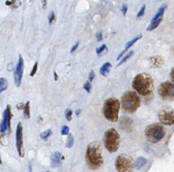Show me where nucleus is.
<instances>
[{"mask_svg": "<svg viewBox=\"0 0 174 172\" xmlns=\"http://www.w3.org/2000/svg\"><path fill=\"white\" fill-rule=\"evenodd\" d=\"M8 81H7L6 79L2 77L0 79V92L2 93L3 91H5L8 88Z\"/></svg>", "mask_w": 174, "mask_h": 172, "instance_id": "aec40b11", "label": "nucleus"}, {"mask_svg": "<svg viewBox=\"0 0 174 172\" xmlns=\"http://www.w3.org/2000/svg\"><path fill=\"white\" fill-rule=\"evenodd\" d=\"M78 46H79V42H77L76 44H74V46H73L72 47H71L70 52H71V53H73V52H74V51L77 50V48H78Z\"/></svg>", "mask_w": 174, "mask_h": 172, "instance_id": "c9c22d12", "label": "nucleus"}, {"mask_svg": "<svg viewBox=\"0 0 174 172\" xmlns=\"http://www.w3.org/2000/svg\"><path fill=\"white\" fill-rule=\"evenodd\" d=\"M132 87L140 96H147L151 94L154 89L153 79L148 73H139L135 77Z\"/></svg>", "mask_w": 174, "mask_h": 172, "instance_id": "f03ea898", "label": "nucleus"}, {"mask_svg": "<svg viewBox=\"0 0 174 172\" xmlns=\"http://www.w3.org/2000/svg\"><path fill=\"white\" fill-rule=\"evenodd\" d=\"M115 167L118 172H133L134 169V161L127 154H122L116 159Z\"/></svg>", "mask_w": 174, "mask_h": 172, "instance_id": "0eeeda50", "label": "nucleus"}, {"mask_svg": "<svg viewBox=\"0 0 174 172\" xmlns=\"http://www.w3.org/2000/svg\"><path fill=\"white\" fill-rule=\"evenodd\" d=\"M65 115H66V117L67 119V121H71V117H72V111L70 109H67L65 111Z\"/></svg>", "mask_w": 174, "mask_h": 172, "instance_id": "393cba45", "label": "nucleus"}, {"mask_svg": "<svg viewBox=\"0 0 174 172\" xmlns=\"http://www.w3.org/2000/svg\"><path fill=\"white\" fill-rule=\"evenodd\" d=\"M104 144L106 150L111 153H116L118 150L121 144V136L114 128H110L105 132Z\"/></svg>", "mask_w": 174, "mask_h": 172, "instance_id": "423d86ee", "label": "nucleus"}, {"mask_svg": "<svg viewBox=\"0 0 174 172\" xmlns=\"http://www.w3.org/2000/svg\"><path fill=\"white\" fill-rule=\"evenodd\" d=\"M158 117L162 124L173 125L174 124V109L169 106H163L159 110Z\"/></svg>", "mask_w": 174, "mask_h": 172, "instance_id": "1a4fd4ad", "label": "nucleus"}, {"mask_svg": "<svg viewBox=\"0 0 174 172\" xmlns=\"http://www.w3.org/2000/svg\"><path fill=\"white\" fill-rule=\"evenodd\" d=\"M24 117L26 119H29L30 118V102L27 101V102L25 104V106H24Z\"/></svg>", "mask_w": 174, "mask_h": 172, "instance_id": "6ab92c4d", "label": "nucleus"}, {"mask_svg": "<svg viewBox=\"0 0 174 172\" xmlns=\"http://www.w3.org/2000/svg\"><path fill=\"white\" fill-rule=\"evenodd\" d=\"M95 77V72L93 71H91V73L89 74V77H88V80H89V81H92L93 80H94V78Z\"/></svg>", "mask_w": 174, "mask_h": 172, "instance_id": "72a5a7b5", "label": "nucleus"}, {"mask_svg": "<svg viewBox=\"0 0 174 172\" xmlns=\"http://www.w3.org/2000/svg\"><path fill=\"white\" fill-rule=\"evenodd\" d=\"M54 80H57L58 76H57V74L56 73V72H54Z\"/></svg>", "mask_w": 174, "mask_h": 172, "instance_id": "79ce46f5", "label": "nucleus"}, {"mask_svg": "<svg viewBox=\"0 0 174 172\" xmlns=\"http://www.w3.org/2000/svg\"><path fill=\"white\" fill-rule=\"evenodd\" d=\"M127 10H128L127 5V4H124L122 7V14H123V16H125L126 14H127Z\"/></svg>", "mask_w": 174, "mask_h": 172, "instance_id": "473e14b6", "label": "nucleus"}, {"mask_svg": "<svg viewBox=\"0 0 174 172\" xmlns=\"http://www.w3.org/2000/svg\"><path fill=\"white\" fill-rule=\"evenodd\" d=\"M11 106L10 105L7 106L4 112L3 113V119L1 123V127H0V132H1V137L6 135L7 131H10V120H11Z\"/></svg>", "mask_w": 174, "mask_h": 172, "instance_id": "9d476101", "label": "nucleus"}, {"mask_svg": "<svg viewBox=\"0 0 174 172\" xmlns=\"http://www.w3.org/2000/svg\"><path fill=\"white\" fill-rule=\"evenodd\" d=\"M134 54V51H133V50H131V51H129V52L128 54H126V55H125V56H124V58H122V60H121L120 61V63H119L118 64L117 67L121 66V65H122V64L125 63V62H126V61H127V60L129 59V58H130V57H131V56H132V55H133V54Z\"/></svg>", "mask_w": 174, "mask_h": 172, "instance_id": "5701e85b", "label": "nucleus"}, {"mask_svg": "<svg viewBox=\"0 0 174 172\" xmlns=\"http://www.w3.org/2000/svg\"><path fill=\"white\" fill-rule=\"evenodd\" d=\"M126 51H127V50L125 49L123 51H121V54H119V55H118V57H117V60H119V59H120L121 58H122V56H123V55L125 54Z\"/></svg>", "mask_w": 174, "mask_h": 172, "instance_id": "4c0bfd02", "label": "nucleus"}, {"mask_svg": "<svg viewBox=\"0 0 174 172\" xmlns=\"http://www.w3.org/2000/svg\"><path fill=\"white\" fill-rule=\"evenodd\" d=\"M142 37V35H139V36L138 37H134V39H132L131 41H129V42H127V43H126L125 45V49L126 50H128L129 47H131V46H132L133 45H134L137 41H138L139 39H141Z\"/></svg>", "mask_w": 174, "mask_h": 172, "instance_id": "412c9836", "label": "nucleus"}, {"mask_svg": "<svg viewBox=\"0 0 174 172\" xmlns=\"http://www.w3.org/2000/svg\"><path fill=\"white\" fill-rule=\"evenodd\" d=\"M24 104H23V103H20V104H19L18 105L16 106V108L17 109H19V110H21L22 109H24Z\"/></svg>", "mask_w": 174, "mask_h": 172, "instance_id": "58836bf2", "label": "nucleus"}, {"mask_svg": "<svg viewBox=\"0 0 174 172\" xmlns=\"http://www.w3.org/2000/svg\"><path fill=\"white\" fill-rule=\"evenodd\" d=\"M145 10H146V5H144V6L142 7L140 10H139V12L138 14V15H137L138 18H140V17H142L143 15L144 14Z\"/></svg>", "mask_w": 174, "mask_h": 172, "instance_id": "7c9ffc66", "label": "nucleus"}, {"mask_svg": "<svg viewBox=\"0 0 174 172\" xmlns=\"http://www.w3.org/2000/svg\"><path fill=\"white\" fill-rule=\"evenodd\" d=\"M158 94L163 100L172 101L174 100V84L169 81L163 82L158 88Z\"/></svg>", "mask_w": 174, "mask_h": 172, "instance_id": "6e6552de", "label": "nucleus"}, {"mask_svg": "<svg viewBox=\"0 0 174 172\" xmlns=\"http://www.w3.org/2000/svg\"><path fill=\"white\" fill-rule=\"evenodd\" d=\"M121 125L122 129H125V131L130 132L133 128V121L131 119L128 118L127 117H124L121 119Z\"/></svg>", "mask_w": 174, "mask_h": 172, "instance_id": "4468645a", "label": "nucleus"}, {"mask_svg": "<svg viewBox=\"0 0 174 172\" xmlns=\"http://www.w3.org/2000/svg\"><path fill=\"white\" fill-rule=\"evenodd\" d=\"M166 7H167L166 4H163L162 6H161V8L159 9L157 12H156V15L154 16V18L152 19L151 22H154V21H155V20H157L159 18H162L163 14H164V12L166 9Z\"/></svg>", "mask_w": 174, "mask_h": 172, "instance_id": "dca6fc26", "label": "nucleus"}, {"mask_svg": "<svg viewBox=\"0 0 174 172\" xmlns=\"http://www.w3.org/2000/svg\"><path fill=\"white\" fill-rule=\"evenodd\" d=\"M61 154L59 152H54L51 156V167L55 168L59 166L61 161Z\"/></svg>", "mask_w": 174, "mask_h": 172, "instance_id": "ddd939ff", "label": "nucleus"}, {"mask_svg": "<svg viewBox=\"0 0 174 172\" xmlns=\"http://www.w3.org/2000/svg\"><path fill=\"white\" fill-rule=\"evenodd\" d=\"M70 132V128L67 125H63L61 129V133L62 135H68Z\"/></svg>", "mask_w": 174, "mask_h": 172, "instance_id": "bb28decb", "label": "nucleus"}, {"mask_svg": "<svg viewBox=\"0 0 174 172\" xmlns=\"http://www.w3.org/2000/svg\"><path fill=\"white\" fill-rule=\"evenodd\" d=\"M55 20V15H54V12L52 11L50 12V14H49V24L50 25H51L53 23L54 20Z\"/></svg>", "mask_w": 174, "mask_h": 172, "instance_id": "c756f323", "label": "nucleus"}, {"mask_svg": "<svg viewBox=\"0 0 174 172\" xmlns=\"http://www.w3.org/2000/svg\"><path fill=\"white\" fill-rule=\"evenodd\" d=\"M24 70V60L21 56V55H19V63L16 65L15 68V75H14V79H15V84L17 87H19L21 84L23 75Z\"/></svg>", "mask_w": 174, "mask_h": 172, "instance_id": "f8f14e48", "label": "nucleus"}, {"mask_svg": "<svg viewBox=\"0 0 174 172\" xmlns=\"http://www.w3.org/2000/svg\"><path fill=\"white\" fill-rule=\"evenodd\" d=\"M105 48H106V45H105V44H103L101 47L97 48V50H96L97 54L98 55H100V54L102 52V51H103L105 49Z\"/></svg>", "mask_w": 174, "mask_h": 172, "instance_id": "2f4dec72", "label": "nucleus"}, {"mask_svg": "<svg viewBox=\"0 0 174 172\" xmlns=\"http://www.w3.org/2000/svg\"><path fill=\"white\" fill-rule=\"evenodd\" d=\"M52 130H51L50 129H47L46 131H44V132H42L40 133V137H41V138H42V140H47V139L49 138V137L52 135Z\"/></svg>", "mask_w": 174, "mask_h": 172, "instance_id": "4be33fe9", "label": "nucleus"}, {"mask_svg": "<svg viewBox=\"0 0 174 172\" xmlns=\"http://www.w3.org/2000/svg\"><path fill=\"white\" fill-rule=\"evenodd\" d=\"M96 37L98 42H101V41L103 39V35H102V33L101 32L97 33L96 35Z\"/></svg>", "mask_w": 174, "mask_h": 172, "instance_id": "f704fd0d", "label": "nucleus"}, {"mask_svg": "<svg viewBox=\"0 0 174 172\" xmlns=\"http://www.w3.org/2000/svg\"><path fill=\"white\" fill-rule=\"evenodd\" d=\"M120 101L116 98H110L104 102L103 114L109 121L117 122L118 119Z\"/></svg>", "mask_w": 174, "mask_h": 172, "instance_id": "20e7f679", "label": "nucleus"}, {"mask_svg": "<svg viewBox=\"0 0 174 172\" xmlns=\"http://www.w3.org/2000/svg\"><path fill=\"white\" fill-rule=\"evenodd\" d=\"M47 6V0H43L42 2V8L43 9H46Z\"/></svg>", "mask_w": 174, "mask_h": 172, "instance_id": "ea45409f", "label": "nucleus"}, {"mask_svg": "<svg viewBox=\"0 0 174 172\" xmlns=\"http://www.w3.org/2000/svg\"><path fill=\"white\" fill-rule=\"evenodd\" d=\"M37 64H38V63H37V62H36L35 64H34V65H33V67L32 72H31V73H30V76L31 77L34 76V75H35V74L36 73L37 70Z\"/></svg>", "mask_w": 174, "mask_h": 172, "instance_id": "c85d7f7f", "label": "nucleus"}, {"mask_svg": "<svg viewBox=\"0 0 174 172\" xmlns=\"http://www.w3.org/2000/svg\"><path fill=\"white\" fill-rule=\"evenodd\" d=\"M169 75H170V79H171L172 81L174 83V67L171 70Z\"/></svg>", "mask_w": 174, "mask_h": 172, "instance_id": "e433bc0d", "label": "nucleus"}, {"mask_svg": "<svg viewBox=\"0 0 174 172\" xmlns=\"http://www.w3.org/2000/svg\"><path fill=\"white\" fill-rule=\"evenodd\" d=\"M161 20H162V18H159L157 20H155L154 22H151V24L148 27V28L146 30H147L148 31H151L156 29L158 27V26L160 25V23H161Z\"/></svg>", "mask_w": 174, "mask_h": 172, "instance_id": "a211bd4d", "label": "nucleus"}, {"mask_svg": "<svg viewBox=\"0 0 174 172\" xmlns=\"http://www.w3.org/2000/svg\"><path fill=\"white\" fill-rule=\"evenodd\" d=\"M84 89L86 90L88 93H90L91 92V81H87L86 83L84 84Z\"/></svg>", "mask_w": 174, "mask_h": 172, "instance_id": "cd10ccee", "label": "nucleus"}, {"mask_svg": "<svg viewBox=\"0 0 174 172\" xmlns=\"http://www.w3.org/2000/svg\"><path fill=\"white\" fill-rule=\"evenodd\" d=\"M74 136L70 134L69 136V137H68V141L67 142V148H71L74 145Z\"/></svg>", "mask_w": 174, "mask_h": 172, "instance_id": "a878e982", "label": "nucleus"}, {"mask_svg": "<svg viewBox=\"0 0 174 172\" xmlns=\"http://www.w3.org/2000/svg\"><path fill=\"white\" fill-rule=\"evenodd\" d=\"M146 163H147V161H146V159L144 157H138L135 163V167L136 169L139 170H140L142 167H144V166H145Z\"/></svg>", "mask_w": 174, "mask_h": 172, "instance_id": "f3484780", "label": "nucleus"}, {"mask_svg": "<svg viewBox=\"0 0 174 172\" xmlns=\"http://www.w3.org/2000/svg\"><path fill=\"white\" fill-rule=\"evenodd\" d=\"M151 59H152V62L153 64L156 65V66L159 65L160 64H161V62H163L162 58L160 57L159 56H156L152 57Z\"/></svg>", "mask_w": 174, "mask_h": 172, "instance_id": "b1692460", "label": "nucleus"}, {"mask_svg": "<svg viewBox=\"0 0 174 172\" xmlns=\"http://www.w3.org/2000/svg\"><path fill=\"white\" fill-rule=\"evenodd\" d=\"M121 103L124 111L129 113H134L140 106L141 100L136 92L127 91L122 95Z\"/></svg>", "mask_w": 174, "mask_h": 172, "instance_id": "7ed1b4c3", "label": "nucleus"}, {"mask_svg": "<svg viewBox=\"0 0 174 172\" xmlns=\"http://www.w3.org/2000/svg\"><path fill=\"white\" fill-rule=\"evenodd\" d=\"M145 136L148 142L151 143H158L164 138L166 130L162 123H155L146 127Z\"/></svg>", "mask_w": 174, "mask_h": 172, "instance_id": "39448f33", "label": "nucleus"}, {"mask_svg": "<svg viewBox=\"0 0 174 172\" xmlns=\"http://www.w3.org/2000/svg\"><path fill=\"white\" fill-rule=\"evenodd\" d=\"M16 146L19 156L24 157V148H23V125L21 123L19 122L17 125L16 130Z\"/></svg>", "mask_w": 174, "mask_h": 172, "instance_id": "9b49d317", "label": "nucleus"}, {"mask_svg": "<svg viewBox=\"0 0 174 172\" xmlns=\"http://www.w3.org/2000/svg\"><path fill=\"white\" fill-rule=\"evenodd\" d=\"M87 164L91 170H99L104 164V159L101 154V144L93 142L88 144L86 152Z\"/></svg>", "mask_w": 174, "mask_h": 172, "instance_id": "f257e3e1", "label": "nucleus"}, {"mask_svg": "<svg viewBox=\"0 0 174 172\" xmlns=\"http://www.w3.org/2000/svg\"><path fill=\"white\" fill-rule=\"evenodd\" d=\"M112 67V64L110 63H105L102 65V67H101L100 70V73L101 75L104 77L108 76V75L110 73V68Z\"/></svg>", "mask_w": 174, "mask_h": 172, "instance_id": "2eb2a0df", "label": "nucleus"}, {"mask_svg": "<svg viewBox=\"0 0 174 172\" xmlns=\"http://www.w3.org/2000/svg\"><path fill=\"white\" fill-rule=\"evenodd\" d=\"M46 172H49V171H46Z\"/></svg>", "mask_w": 174, "mask_h": 172, "instance_id": "37998d69", "label": "nucleus"}, {"mask_svg": "<svg viewBox=\"0 0 174 172\" xmlns=\"http://www.w3.org/2000/svg\"><path fill=\"white\" fill-rule=\"evenodd\" d=\"M81 113V110L80 109H78L77 111H76V115H77V116H78L80 115V113Z\"/></svg>", "mask_w": 174, "mask_h": 172, "instance_id": "a19ab883", "label": "nucleus"}]
</instances>
